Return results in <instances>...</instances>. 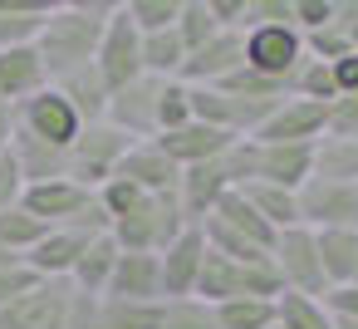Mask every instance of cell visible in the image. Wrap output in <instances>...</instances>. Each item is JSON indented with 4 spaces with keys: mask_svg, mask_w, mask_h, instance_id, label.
<instances>
[{
    "mask_svg": "<svg viewBox=\"0 0 358 329\" xmlns=\"http://www.w3.org/2000/svg\"><path fill=\"white\" fill-rule=\"evenodd\" d=\"M113 6H118V0H69V6H50L45 25L35 35V55H40L50 84L94 64Z\"/></svg>",
    "mask_w": 358,
    "mask_h": 329,
    "instance_id": "obj_1",
    "label": "cell"
},
{
    "mask_svg": "<svg viewBox=\"0 0 358 329\" xmlns=\"http://www.w3.org/2000/svg\"><path fill=\"white\" fill-rule=\"evenodd\" d=\"M192 221L177 206V192H157V197H138L113 226L108 236L118 241V251H143V255H162Z\"/></svg>",
    "mask_w": 358,
    "mask_h": 329,
    "instance_id": "obj_2",
    "label": "cell"
},
{
    "mask_svg": "<svg viewBox=\"0 0 358 329\" xmlns=\"http://www.w3.org/2000/svg\"><path fill=\"white\" fill-rule=\"evenodd\" d=\"M128 148H133V143H128L118 128H108L103 118H99V123H84L79 138L69 143V182H79L84 192H99V187L118 172V162H123Z\"/></svg>",
    "mask_w": 358,
    "mask_h": 329,
    "instance_id": "obj_3",
    "label": "cell"
},
{
    "mask_svg": "<svg viewBox=\"0 0 358 329\" xmlns=\"http://www.w3.org/2000/svg\"><path fill=\"white\" fill-rule=\"evenodd\" d=\"M270 265L280 275V290L289 295H309V300H324V270H319V246H314V231L309 226H289L275 236L270 246Z\"/></svg>",
    "mask_w": 358,
    "mask_h": 329,
    "instance_id": "obj_4",
    "label": "cell"
},
{
    "mask_svg": "<svg viewBox=\"0 0 358 329\" xmlns=\"http://www.w3.org/2000/svg\"><path fill=\"white\" fill-rule=\"evenodd\" d=\"M94 74L103 79V89H108V94L128 89L133 79H143V35H138V30H133V20L123 15V0L113 6L108 30H103V40H99Z\"/></svg>",
    "mask_w": 358,
    "mask_h": 329,
    "instance_id": "obj_5",
    "label": "cell"
},
{
    "mask_svg": "<svg viewBox=\"0 0 358 329\" xmlns=\"http://www.w3.org/2000/svg\"><path fill=\"white\" fill-rule=\"evenodd\" d=\"M241 35H245V69H255L265 79L289 84V74L304 64V35L294 25H250Z\"/></svg>",
    "mask_w": 358,
    "mask_h": 329,
    "instance_id": "obj_6",
    "label": "cell"
},
{
    "mask_svg": "<svg viewBox=\"0 0 358 329\" xmlns=\"http://www.w3.org/2000/svg\"><path fill=\"white\" fill-rule=\"evenodd\" d=\"M162 84L167 79H133L128 89L108 94V108H103V123L118 128L128 143H152L157 138V104H162Z\"/></svg>",
    "mask_w": 358,
    "mask_h": 329,
    "instance_id": "obj_7",
    "label": "cell"
},
{
    "mask_svg": "<svg viewBox=\"0 0 358 329\" xmlns=\"http://www.w3.org/2000/svg\"><path fill=\"white\" fill-rule=\"evenodd\" d=\"M299 226H309V231H358V187L309 177L299 187Z\"/></svg>",
    "mask_w": 358,
    "mask_h": 329,
    "instance_id": "obj_8",
    "label": "cell"
},
{
    "mask_svg": "<svg viewBox=\"0 0 358 329\" xmlns=\"http://www.w3.org/2000/svg\"><path fill=\"white\" fill-rule=\"evenodd\" d=\"M79 113L55 94V89H40L35 99L15 104V133L35 138V143H50V148H69L79 138Z\"/></svg>",
    "mask_w": 358,
    "mask_h": 329,
    "instance_id": "obj_9",
    "label": "cell"
},
{
    "mask_svg": "<svg viewBox=\"0 0 358 329\" xmlns=\"http://www.w3.org/2000/svg\"><path fill=\"white\" fill-rule=\"evenodd\" d=\"M309 172H314V143H250V182L299 192Z\"/></svg>",
    "mask_w": 358,
    "mask_h": 329,
    "instance_id": "obj_10",
    "label": "cell"
},
{
    "mask_svg": "<svg viewBox=\"0 0 358 329\" xmlns=\"http://www.w3.org/2000/svg\"><path fill=\"white\" fill-rule=\"evenodd\" d=\"M69 300H74L69 280H40L30 295L0 309V329H64Z\"/></svg>",
    "mask_w": 358,
    "mask_h": 329,
    "instance_id": "obj_11",
    "label": "cell"
},
{
    "mask_svg": "<svg viewBox=\"0 0 358 329\" xmlns=\"http://www.w3.org/2000/svg\"><path fill=\"white\" fill-rule=\"evenodd\" d=\"M226 153H231V148H226ZM226 153L211 158V162H201V167H187L182 182H177V206H182V216H187L192 226H201V221L216 211V202H221L226 192H236V177H231Z\"/></svg>",
    "mask_w": 358,
    "mask_h": 329,
    "instance_id": "obj_12",
    "label": "cell"
},
{
    "mask_svg": "<svg viewBox=\"0 0 358 329\" xmlns=\"http://www.w3.org/2000/svg\"><path fill=\"white\" fill-rule=\"evenodd\" d=\"M64 329H157V304H123V300H103V295L94 300V295L74 290Z\"/></svg>",
    "mask_w": 358,
    "mask_h": 329,
    "instance_id": "obj_13",
    "label": "cell"
},
{
    "mask_svg": "<svg viewBox=\"0 0 358 329\" xmlns=\"http://www.w3.org/2000/svg\"><path fill=\"white\" fill-rule=\"evenodd\" d=\"M157 260H162V300H192L196 280H201V265H206V236H201V226H187Z\"/></svg>",
    "mask_w": 358,
    "mask_h": 329,
    "instance_id": "obj_14",
    "label": "cell"
},
{
    "mask_svg": "<svg viewBox=\"0 0 358 329\" xmlns=\"http://www.w3.org/2000/svg\"><path fill=\"white\" fill-rule=\"evenodd\" d=\"M103 300L162 304V260L157 255H143V251H118V265H113V280H108Z\"/></svg>",
    "mask_w": 358,
    "mask_h": 329,
    "instance_id": "obj_15",
    "label": "cell"
},
{
    "mask_svg": "<svg viewBox=\"0 0 358 329\" xmlns=\"http://www.w3.org/2000/svg\"><path fill=\"white\" fill-rule=\"evenodd\" d=\"M329 123V104H309V99H285L250 143H319Z\"/></svg>",
    "mask_w": 358,
    "mask_h": 329,
    "instance_id": "obj_16",
    "label": "cell"
},
{
    "mask_svg": "<svg viewBox=\"0 0 358 329\" xmlns=\"http://www.w3.org/2000/svg\"><path fill=\"white\" fill-rule=\"evenodd\" d=\"M152 143L167 153V162H177V167L187 172V167H201V162L221 158V153L236 143V133H221V128H206V123H182V128H172V133H157Z\"/></svg>",
    "mask_w": 358,
    "mask_h": 329,
    "instance_id": "obj_17",
    "label": "cell"
},
{
    "mask_svg": "<svg viewBox=\"0 0 358 329\" xmlns=\"http://www.w3.org/2000/svg\"><path fill=\"white\" fill-rule=\"evenodd\" d=\"M113 177H123V182H133L138 192L157 197V192H177L182 167H177V162H167V153H162L157 143H133V148L123 153V162H118V172H113Z\"/></svg>",
    "mask_w": 358,
    "mask_h": 329,
    "instance_id": "obj_18",
    "label": "cell"
},
{
    "mask_svg": "<svg viewBox=\"0 0 358 329\" xmlns=\"http://www.w3.org/2000/svg\"><path fill=\"white\" fill-rule=\"evenodd\" d=\"M103 236V231H99ZM94 236L89 231H74V226H50V236L25 255V265L40 275V280H69V270H74V260L84 255V246H89Z\"/></svg>",
    "mask_w": 358,
    "mask_h": 329,
    "instance_id": "obj_19",
    "label": "cell"
},
{
    "mask_svg": "<svg viewBox=\"0 0 358 329\" xmlns=\"http://www.w3.org/2000/svg\"><path fill=\"white\" fill-rule=\"evenodd\" d=\"M358 50V0H338L334 6V20L314 35H304V55L319 59V64H338Z\"/></svg>",
    "mask_w": 358,
    "mask_h": 329,
    "instance_id": "obj_20",
    "label": "cell"
},
{
    "mask_svg": "<svg viewBox=\"0 0 358 329\" xmlns=\"http://www.w3.org/2000/svg\"><path fill=\"white\" fill-rule=\"evenodd\" d=\"M40 89H50V79H45V64H40L35 45H25V50H6V55H0V104H6V108L35 99Z\"/></svg>",
    "mask_w": 358,
    "mask_h": 329,
    "instance_id": "obj_21",
    "label": "cell"
},
{
    "mask_svg": "<svg viewBox=\"0 0 358 329\" xmlns=\"http://www.w3.org/2000/svg\"><path fill=\"white\" fill-rule=\"evenodd\" d=\"M314 246H319V270L329 290L358 280V231H314Z\"/></svg>",
    "mask_w": 358,
    "mask_h": 329,
    "instance_id": "obj_22",
    "label": "cell"
},
{
    "mask_svg": "<svg viewBox=\"0 0 358 329\" xmlns=\"http://www.w3.org/2000/svg\"><path fill=\"white\" fill-rule=\"evenodd\" d=\"M113 265H118V241L103 231V236H94L89 246H84V255L74 260V270H69V285L79 290V295H103L108 290V280H113Z\"/></svg>",
    "mask_w": 358,
    "mask_h": 329,
    "instance_id": "obj_23",
    "label": "cell"
},
{
    "mask_svg": "<svg viewBox=\"0 0 358 329\" xmlns=\"http://www.w3.org/2000/svg\"><path fill=\"white\" fill-rule=\"evenodd\" d=\"M50 89H55V94L79 113V123H99V118H103V108H108V89H103V79L94 74V64H89V69H79V74L55 79Z\"/></svg>",
    "mask_w": 358,
    "mask_h": 329,
    "instance_id": "obj_24",
    "label": "cell"
},
{
    "mask_svg": "<svg viewBox=\"0 0 358 329\" xmlns=\"http://www.w3.org/2000/svg\"><path fill=\"white\" fill-rule=\"evenodd\" d=\"M309 177L358 187V138H319L314 143V172Z\"/></svg>",
    "mask_w": 358,
    "mask_h": 329,
    "instance_id": "obj_25",
    "label": "cell"
},
{
    "mask_svg": "<svg viewBox=\"0 0 358 329\" xmlns=\"http://www.w3.org/2000/svg\"><path fill=\"white\" fill-rule=\"evenodd\" d=\"M241 197L255 206V216L275 231H289L299 226V192H285V187H270V182H250L241 187Z\"/></svg>",
    "mask_w": 358,
    "mask_h": 329,
    "instance_id": "obj_26",
    "label": "cell"
},
{
    "mask_svg": "<svg viewBox=\"0 0 358 329\" xmlns=\"http://www.w3.org/2000/svg\"><path fill=\"white\" fill-rule=\"evenodd\" d=\"M45 15H50V6H20V0H0V55L35 45Z\"/></svg>",
    "mask_w": 358,
    "mask_h": 329,
    "instance_id": "obj_27",
    "label": "cell"
},
{
    "mask_svg": "<svg viewBox=\"0 0 358 329\" xmlns=\"http://www.w3.org/2000/svg\"><path fill=\"white\" fill-rule=\"evenodd\" d=\"M50 236V226L40 216H30L25 206H10V211H0V251H10L15 260H25L40 241Z\"/></svg>",
    "mask_w": 358,
    "mask_h": 329,
    "instance_id": "obj_28",
    "label": "cell"
},
{
    "mask_svg": "<svg viewBox=\"0 0 358 329\" xmlns=\"http://www.w3.org/2000/svg\"><path fill=\"white\" fill-rule=\"evenodd\" d=\"M182 64H187V50H182L177 30L143 35V74H152V79H177Z\"/></svg>",
    "mask_w": 358,
    "mask_h": 329,
    "instance_id": "obj_29",
    "label": "cell"
},
{
    "mask_svg": "<svg viewBox=\"0 0 358 329\" xmlns=\"http://www.w3.org/2000/svg\"><path fill=\"white\" fill-rule=\"evenodd\" d=\"M177 40H182V50L187 55H196L206 40H216L221 35V25H216V15H211V0H182V10H177Z\"/></svg>",
    "mask_w": 358,
    "mask_h": 329,
    "instance_id": "obj_30",
    "label": "cell"
},
{
    "mask_svg": "<svg viewBox=\"0 0 358 329\" xmlns=\"http://www.w3.org/2000/svg\"><path fill=\"white\" fill-rule=\"evenodd\" d=\"M275 324H280V329H334V319H329V309H324L319 300L289 295V290L275 295Z\"/></svg>",
    "mask_w": 358,
    "mask_h": 329,
    "instance_id": "obj_31",
    "label": "cell"
},
{
    "mask_svg": "<svg viewBox=\"0 0 358 329\" xmlns=\"http://www.w3.org/2000/svg\"><path fill=\"white\" fill-rule=\"evenodd\" d=\"M157 329H221L216 324V304L206 300H162L157 304Z\"/></svg>",
    "mask_w": 358,
    "mask_h": 329,
    "instance_id": "obj_32",
    "label": "cell"
},
{
    "mask_svg": "<svg viewBox=\"0 0 358 329\" xmlns=\"http://www.w3.org/2000/svg\"><path fill=\"white\" fill-rule=\"evenodd\" d=\"M221 329H270L275 324V300H226L216 304Z\"/></svg>",
    "mask_w": 358,
    "mask_h": 329,
    "instance_id": "obj_33",
    "label": "cell"
},
{
    "mask_svg": "<svg viewBox=\"0 0 358 329\" xmlns=\"http://www.w3.org/2000/svg\"><path fill=\"white\" fill-rule=\"evenodd\" d=\"M177 10H182V0H123V15L133 20L138 35L172 30V25H177Z\"/></svg>",
    "mask_w": 358,
    "mask_h": 329,
    "instance_id": "obj_34",
    "label": "cell"
},
{
    "mask_svg": "<svg viewBox=\"0 0 358 329\" xmlns=\"http://www.w3.org/2000/svg\"><path fill=\"white\" fill-rule=\"evenodd\" d=\"M182 123H192V89L182 79H167L162 84V104H157V133H172Z\"/></svg>",
    "mask_w": 358,
    "mask_h": 329,
    "instance_id": "obj_35",
    "label": "cell"
},
{
    "mask_svg": "<svg viewBox=\"0 0 358 329\" xmlns=\"http://www.w3.org/2000/svg\"><path fill=\"white\" fill-rule=\"evenodd\" d=\"M40 285V275L25 265V260H15V265H0V309L6 304H15L20 295H30Z\"/></svg>",
    "mask_w": 358,
    "mask_h": 329,
    "instance_id": "obj_36",
    "label": "cell"
},
{
    "mask_svg": "<svg viewBox=\"0 0 358 329\" xmlns=\"http://www.w3.org/2000/svg\"><path fill=\"white\" fill-rule=\"evenodd\" d=\"M334 6L338 0H294V30L299 35H314L334 20Z\"/></svg>",
    "mask_w": 358,
    "mask_h": 329,
    "instance_id": "obj_37",
    "label": "cell"
},
{
    "mask_svg": "<svg viewBox=\"0 0 358 329\" xmlns=\"http://www.w3.org/2000/svg\"><path fill=\"white\" fill-rule=\"evenodd\" d=\"M319 304L329 309V319H334V324H358V280H353V285H338V290H329Z\"/></svg>",
    "mask_w": 358,
    "mask_h": 329,
    "instance_id": "obj_38",
    "label": "cell"
},
{
    "mask_svg": "<svg viewBox=\"0 0 358 329\" xmlns=\"http://www.w3.org/2000/svg\"><path fill=\"white\" fill-rule=\"evenodd\" d=\"M20 197H25V177H20V167H15L10 153H0V211L20 206Z\"/></svg>",
    "mask_w": 358,
    "mask_h": 329,
    "instance_id": "obj_39",
    "label": "cell"
},
{
    "mask_svg": "<svg viewBox=\"0 0 358 329\" xmlns=\"http://www.w3.org/2000/svg\"><path fill=\"white\" fill-rule=\"evenodd\" d=\"M329 69H334V84H338V94H358V50H353L348 59L329 64Z\"/></svg>",
    "mask_w": 358,
    "mask_h": 329,
    "instance_id": "obj_40",
    "label": "cell"
},
{
    "mask_svg": "<svg viewBox=\"0 0 358 329\" xmlns=\"http://www.w3.org/2000/svg\"><path fill=\"white\" fill-rule=\"evenodd\" d=\"M10 138H15V108H6V104H0V153L10 148Z\"/></svg>",
    "mask_w": 358,
    "mask_h": 329,
    "instance_id": "obj_41",
    "label": "cell"
},
{
    "mask_svg": "<svg viewBox=\"0 0 358 329\" xmlns=\"http://www.w3.org/2000/svg\"><path fill=\"white\" fill-rule=\"evenodd\" d=\"M0 265H15V255H10V251H0Z\"/></svg>",
    "mask_w": 358,
    "mask_h": 329,
    "instance_id": "obj_42",
    "label": "cell"
},
{
    "mask_svg": "<svg viewBox=\"0 0 358 329\" xmlns=\"http://www.w3.org/2000/svg\"><path fill=\"white\" fill-rule=\"evenodd\" d=\"M270 329H280V324H270Z\"/></svg>",
    "mask_w": 358,
    "mask_h": 329,
    "instance_id": "obj_43",
    "label": "cell"
}]
</instances>
